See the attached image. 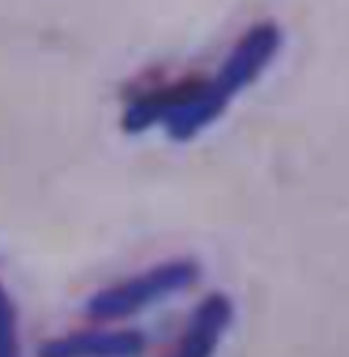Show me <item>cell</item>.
<instances>
[{
    "instance_id": "cell-1",
    "label": "cell",
    "mask_w": 349,
    "mask_h": 357,
    "mask_svg": "<svg viewBox=\"0 0 349 357\" xmlns=\"http://www.w3.org/2000/svg\"><path fill=\"white\" fill-rule=\"evenodd\" d=\"M200 278V265L194 259H172L145 270L134 278L112 284L87 300V317L96 322H115L140 314L142 308L172 298L188 289Z\"/></svg>"
},
{
    "instance_id": "cell-2",
    "label": "cell",
    "mask_w": 349,
    "mask_h": 357,
    "mask_svg": "<svg viewBox=\"0 0 349 357\" xmlns=\"http://www.w3.org/2000/svg\"><path fill=\"white\" fill-rule=\"evenodd\" d=\"M279 50H281V28L276 22L265 20L251 25L230 50L224 66L216 71L213 77L216 93L227 104H232V98L240 90H246L260 79L262 71L276 60Z\"/></svg>"
},
{
    "instance_id": "cell-3",
    "label": "cell",
    "mask_w": 349,
    "mask_h": 357,
    "mask_svg": "<svg viewBox=\"0 0 349 357\" xmlns=\"http://www.w3.org/2000/svg\"><path fill=\"white\" fill-rule=\"evenodd\" d=\"M44 357H134L145 352L140 330H87L52 338L38 349Z\"/></svg>"
},
{
    "instance_id": "cell-4",
    "label": "cell",
    "mask_w": 349,
    "mask_h": 357,
    "mask_svg": "<svg viewBox=\"0 0 349 357\" xmlns=\"http://www.w3.org/2000/svg\"><path fill=\"white\" fill-rule=\"evenodd\" d=\"M235 317L232 300L221 292H213L194 308L188 325L180 338V355L183 357H207L216 352L218 341L230 330Z\"/></svg>"
},
{
    "instance_id": "cell-5",
    "label": "cell",
    "mask_w": 349,
    "mask_h": 357,
    "mask_svg": "<svg viewBox=\"0 0 349 357\" xmlns=\"http://www.w3.org/2000/svg\"><path fill=\"white\" fill-rule=\"evenodd\" d=\"M20 352V330H17V305L0 284V357H14Z\"/></svg>"
}]
</instances>
